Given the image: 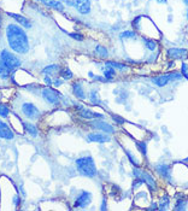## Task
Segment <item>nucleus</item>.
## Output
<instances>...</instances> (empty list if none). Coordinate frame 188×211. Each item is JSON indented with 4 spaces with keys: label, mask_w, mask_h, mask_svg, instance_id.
<instances>
[{
    "label": "nucleus",
    "mask_w": 188,
    "mask_h": 211,
    "mask_svg": "<svg viewBox=\"0 0 188 211\" xmlns=\"http://www.w3.org/2000/svg\"><path fill=\"white\" fill-rule=\"evenodd\" d=\"M6 39L9 42L10 48L21 53L25 54L29 51V41L27 33L17 24H9L6 28Z\"/></svg>",
    "instance_id": "f257e3e1"
},
{
    "label": "nucleus",
    "mask_w": 188,
    "mask_h": 211,
    "mask_svg": "<svg viewBox=\"0 0 188 211\" xmlns=\"http://www.w3.org/2000/svg\"><path fill=\"white\" fill-rule=\"evenodd\" d=\"M75 163H76V168L81 175L87 176V177H94L97 175V167H95L94 159L90 156L79 158Z\"/></svg>",
    "instance_id": "f03ea898"
},
{
    "label": "nucleus",
    "mask_w": 188,
    "mask_h": 211,
    "mask_svg": "<svg viewBox=\"0 0 188 211\" xmlns=\"http://www.w3.org/2000/svg\"><path fill=\"white\" fill-rule=\"evenodd\" d=\"M0 58L4 62V64L10 69V70H15L17 68H20L21 65V60L13 54L11 53L10 51L7 50H2L0 53Z\"/></svg>",
    "instance_id": "7ed1b4c3"
},
{
    "label": "nucleus",
    "mask_w": 188,
    "mask_h": 211,
    "mask_svg": "<svg viewBox=\"0 0 188 211\" xmlns=\"http://www.w3.org/2000/svg\"><path fill=\"white\" fill-rule=\"evenodd\" d=\"M181 77H182V75H181V74H177V72H171V74H167V75H159V76H156V77H153V79H152V81H153L157 86H159V87H164L169 81L178 80V79H181Z\"/></svg>",
    "instance_id": "20e7f679"
},
{
    "label": "nucleus",
    "mask_w": 188,
    "mask_h": 211,
    "mask_svg": "<svg viewBox=\"0 0 188 211\" xmlns=\"http://www.w3.org/2000/svg\"><path fill=\"white\" fill-rule=\"evenodd\" d=\"M22 112L27 118H30V120H36L40 116L39 109L31 103H24L22 105Z\"/></svg>",
    "instance_id": "39448f33"
},
{
    "label": "nucleus",
    "mask_w": 188,
    "mask_h": 211,
    "mask_svg": "<svg viewBox=\"0 0 188 211\" xmlns=\"http://www.w3.org/2000/svg\"><path fill=\"white\" fill-rule=\"evenodd\" d=\"M41 94L44 97V99L50 103L52 105H58L59 104V94L52 88H44L41 90Z\"/></svg>",
    "instance_id": "423d86ee"
},
{
    "label": "nucleus",
    "mask_w": 188,
    "mask_h": 211,
    "mask_svg": "<svg viewBox=\"0 0 188 211\" xmlns=\"http://www.w3.org/2000/svg\"><path fill=\"white\" fill-rule=\"evenodd\" d=\"M77 106V110H79V115L82 117V118H86V120H97V118H104L105 116L101 115V113H98V112H94V111L89 110V109H86L81 105H76Z\"/></svg>",
    "instance_id": "0eeeda50"
},
{
    "label": "nucleus",
    "mask_w": 188,
    "mask_h": 211,
    "mask_svg": "<svg viewBox=\"0 0 188 211\" xmlns=\"http://www.w3.org/2000/svg\"><path fill=\"white\" fill-rule=\"evenodd\" d=\"M89 126L92 128H94V129H98V131H104V133H115V128L111 124H109V123H106V122H104V121L101 120H98V118L89 122Z\"/></svg>",
    "instance_id": "6e6552de"
},
{
    "label": "nucleus",
    "mask_w": 188,
    "mask_h": 211,
    "mask_svg": "<svg viewBox=\"0 0 188 211\" xmlns=\"http://www.w3.org/2000/svg\"><path fill=\"white\" fill-rule=\"evenodd\" d=\"M92 201V194L89 192H82L81 195L75 200L74 208H86Z\"/></svg>",
    "instance_id": "1a4fd4ad"
},
{
    "label": "nucleus",
    "mask_w": 188,
    "mask_h": 211,
    "mask_svg": "<svg viewBox=\"0 0 188 211\" xmlns=\"http://www.w3.org/2000/svg\"><path fill=\"white\" fill-rule=\"evenodd\" d=\"M74 6L77 9L81 15H87L90 12V1L89 0H74Z\"/></svg>",
    "instance_id": "9d476101"
},
{
    "label": "nucleus",
    "mask_w": 188,
    "mask_h": 211,
    "mask_svg": "<svg viewBox=\"0 0 188 211\" xmlns=\"http://www.w3.org/2000/svg\"><path fill=\"white\" fill-rule=\"evenodd\" d=\"M0 138L5 139V140H12L15 138L13 131H11V128L7 126V123L2 122L0 120Z\"/></svg>",
    "instance_id": "9b49d317"
},
{
    "label": "nucleus",
    "mask_w": 188,
    "mask_h": 211,
    "mask_svg": "<svg viewBox=\"0 0 188 211\" xmlns=\"http://www.w3.org/2000/svg\"><path fill=\"white\" fill-rule=\"evenodd\" d=\"M88 140L93 141V142L104 144V142H109L111 140V138L109 135H106L105 133H90V134H88Z\"/></svg>",
    "instance_id": "f8f14e48"
},
{
    "label": "nucleus",
    "mask_w": 188,
    "mask_h": 211,
    "mask_svg": "<svg viewBox=\"0 0 188 211\" xmlns=\"http://www.w3.org/2000/svg\"><path fill=\"white\" fill-rule=\"evenodd\" d=\"M186 54H187V51L185 50V48H169L168 50L169 58H172V59L185 58Z\"/></svg>",
    "instance_id": "ddd939ff"
},
{
    "label": "nucleus",
    "mask_w": 188,
    "mask_h": 211,
    "mask_svg": "<svg viewBox=\"0 0 188 211\" xmlns=\"http://www.w3.org/2000/svg\"><path fill=\"white\" fill-rule=\"evenodd\" d=\"M7 16H10V17H12V18H15V20L17 21L20 24H22L24 28H27V29L31 28V22H30L28 18H25V17H23V16L18 15V13H11V12H7Z\"/></svg>",
    "instance_id": "4468645a"
},
{
    "label": "nucleus",
    "mask_w": 188,
    "mask_h": 211,
    "mask_svg": "<svg viewBox=\"0 0 188 211\" xmlns=\"http://www.w3.org/2000/svg\"><path fill=\"white\" fill-rule=\"evenodd\" d=\"M72 92H74V94H75V97L76 98H79L80 100H85L87 97H86V94H85V90L82 88V86L80 85L79 82H76V83H74L72 85Z\"/></svg>",
    "instance_id": "2eb2a0df"
},
{
    "label": "nucleus",
    "mask_w": 188,
    "mask_h": 211,
    "mask_svg": "<svg viewBox=\"0 0 188 211\" xmlns=\"http://www.w3.org/2000/svg\"><path fill=\"white\" fill-rule=\"evenodd\" d=\"M138 177H140L141 180L144 181V182H146V183H149L151 187H156V181H154V179L149 175V174H147V172H144V171H141L140 174H139Z\"/></svg>",
    "instance_id": "dca6fc26"
},
{
    "label": "nucleus",
    "mask_w": 188,
    "mask_h": 211,
    "mask_svg": "<svg viewBox=\"0 0 188 211\" xmlns=\"http://www.w3.org/2000/svg\"><path fill=\"white\" fill-rule=\"evenodd\" d=\"M23 126H24V131H27L29 135L34 136V138L39 135V131H38V128H36L35 124H33V123H24Z\"/></svg>",
    "instance_id": "f3484780"
},
{
    "label": "nucleus",
    "mask_w": 188,
    "mask_h": 211,
    "mask_svg": "<svg viewBox=\"0 0 188 211\" xmlns=\"http://www.w3.org/2000/svg\"><path fill=\"white\" fill-rule=\"evenodd\" d=\"M10 69L4 64V62L1 60V58H0V77L1 79H7L9 76H10Z\"/></svg>",
    "instance_id": "a211bd4d"
},
{
    "label": "nucleus",
    "mask_w": 188,
    "mask_h": 211,
    "mask_svg": "<svg viewBox=\"0 0 188 211\" xmlns=\"http://www.w3.org/2000/svg\"><path fill=\"white\" fill-rule=\"evenodd\" d=\"M46 6H48L51 9H53V10H57V11H63L64 10V5L58 1V0H50L48 2H47V5Z\"/></svg>",
    "instance_id": "6ab92c4d"
},
{
    "label": "nucleus",
    "mask_w": 188,
    "mask_h": 211,
    "mask_svg": "<svg viewBox=\"0 0 188 211\" xmlns=\"http://www.w3.org/2000/svg\"><path fill=\"white\" fill-rule=\"evenodd\" d=\"M104 75H105L106 80L113 79V77H115V70H113V68L110 67V65H106V68L104 69Z\"/></svg>",
    "instance_id": "aec40b11"
},
{
    "label": "nucleus",
    "mask_w": 188,
    "mask_h": 211,
    "mask_svg": "<svg viewBox=\"0 0 188 211\" xmlns=\"http://www.w3.org/2000/svg\"><path fill=\"white\" fill-rule=\"evenodd\" d=\"M9 113H10L9 106H6V105H4V104H0V117L7 118V117H9Z\"/></svg>",
    "instance_id": "412c9836"
},
{
    "label": "nucleus",
    "mask_w": 188,
    "mask_h": 211,
    "mask_svg": "<svg viewBox=\"0 0 188 211\" xmlns=\"http://www.w3.org/2000/svg\"><path fill=\"white\" fill-rule=\"evenodd\" d=\"M169 169H170V168H169L168 165H164V164H160V165L157 167V171H158L160 175H163L164 177H167V176H168Z\"/></svg>",
    "instance_id": "4be33fe9"
},
{
    "label": "nucleus",
    "mask_w": 188,
    "mask_h": 211,
    "mask_svg": "<svg viewBox=\"0 0 188 211\" xmlns=\"http://www.w3.org/2000/svg\"><path fill=\"white\" fill-rule=\"evenodd\" d=\"M95 53H97V54H99L101 58H106V57L109 56L108 50H106L105 47H103V46H97V48H95Z\"/></svg>",
    "instance_id": "5701e85b"
},
{
    "label": "nucleus",
    "mask_w": 188,
    "mask_h": 211,
    "mask_svg": "<svg viewBox=\"0 0 188 211\" xmlns=\"http://www.w3.org/2000/svg\"><path fill=\"white\" fill-rule=\"evenodd\" d=\"M145 44H146V46L149 51H154L157 48V42L153 39H145Z\"/></svg>",
    "instance_id": "b1692460"
},
{
    "label": "nucleus",
    "mask_w": 188,
    "mask_h": 211,
    "mask_svg": "<svg viewBox=\"0 0 188 211\" xmlns=\"http://www.w3.org/2000/svg\"><path fill=\"white\" fill-rule=\"evenodd\" d=\"M60 76H62L63 79H65V80H70V79L72 77V72H71L68 68H64V69H62V71H60Z\"/></svg>",
    "instance_id": "393cba45"
},
{
    "label": "nucleus",
    "mask_w": 188,
    "mask_h": 211,
    "mask_svg": "<svg viewBox=\"0 0 188 211\" xmlns=\"http://www.w3.org/2000/svg\"><path fill=\"white\" fill-rule=\"evenodd\" d=\"M135 35H136L135 31H133V30H127V31L121 33V34H119V38H121V39H127V38H134Z\"/></svg>",
    "instance_id": "a878e982"
},
{
    "label": "nucleus",
    "mask_w": 188,
    "mask_h": 211,
    "mask_svg": "<svg viewBox=\"0 0 188 211\" xmlns=\"http://www.w3.org/2000/svg\"><path fill=\"white\" fill-rule=\"evenodd\" d=\"M57 70H58V65H48V67H46V68L42 70V74L48 75V74H52V72H54V71Z\"/></svg>",
    "instance_id": "bb28decb"
},
{
    "label": "nucleus",
    "mask_w": 188,
    "mask_h": 211,
    "mask_svg": "<svg viewBox=\"0 0 188 211\" xmlns=\"http://www.w3.org/2000/svg\"><path fill=\"white\" fill-rule=\"evenodd\" d=\"M106 65H110V67H112V68H117L119 70H124L127 67L126 65H123V64H119V63H116V62H108L106 63Z\"/></svg>",
    "instance_id": "cd10ccee"
},
{
    "label": "nucleus",
    "mask_w": 188,
    "mask_h": 211,
    "mask_svg": "<svg viewBox=\"0 0 188 211\" xmlns=\"http://www.w3.org/2000/svg\"><path fill=\"white\" fill-rule=\"evenodd\" d=\"M168 206H169V198L168 197H164V198H163V201H160L159 209H160V210H167Z\"/></svg>",
    "instance_id": "c85d7f7f"
},
{
    "label": "nucleus",
    "mask_w": 188,
    "mask_h": 211,
    "mask_svg": "<svg viewBox=\"0 0 188 211\" xmlns=\"http://www.w3.org/2000/svg\"><path fill=\"white\" fill-rule=\"evenodd\" d=\"M70 36H71V38H74L75 40H77V41H82V40H83V35H82V34H77V33H71V34H70Z\"/></svg>",
    "instance_id": "c756f323"
},
{
    "label": "nucleus",
    "mask_w": 188,
    "mask_h": 211,
    "mask_svg": "<svg viewBox=\"0 0 188 211\" xmlns=\"http://www.w3.org/2000/svg\"><path fill=\"white\" fill-rule=\"evenodd\" d=\"M139 147H140V151L142 152V154L146 156V144L145 142H139Z\"/></svg>",
    "instance_id": "7c9ffc66"
},
{
    "label": "nucleus",
    "mask_w": 188,
    "mask_h": 211,
    "mask_svg": "<svg viewBox=\"0 0 188 211\" xmlns=\"http://www.w3.org/2000/svg\"><path fill=\"white\" fill-rule=\"evenodd\" d=\"M177 206L175 208V210H185V201H177Z\"/></svg>",
    "instance_id": "2f4dec72"
},
{
    "label": "nucleus",
    "mask_w": 188,
    "mask_h": 211,
    "mask_svg": "<svg viewBox=\"0 0 188 211\" xmlns=\"http://www.w3.org/2000/svg\"><path fill=\"white\" fill-rule=\"evenodd\" d=\"M182 72H183V75L188 79V67L185 64V63L182 64Z\"/></svg>",
    "instance_id": "473e14b6"
},
{
    "label": "nucleus",
    "mask_w": 188,
    "mask_h": 211,
    "mask_svg": "<svg viewBox=\"0 0 188 211\" xmlns=\"http://www.w3.org/2000/svg\"><path fill=\"white\" fill-rule=\"evenodd\" d=\"M45 82H46L48 86H50L51 83H52V82H51V80H50V76H48V75H46V76H45Z\"/></svg>",
    "instance_id": "72a5a7b5"
},
{
    "label": "nucleus",
    "mask_w": 188,
    "mask_h": 211,
    "mask_svg": "<svg viewBox=\"0 0 188 211\" xmlns=\"http://www.w3.org/2000/svg\"><path fill=\"white\" fill-rule=\"evenodd\" d=\"M53 83H54V85H56V86H59V85H62V81L57 80V81H54V82H53Z\"/></svg>",
    "instance_id": "f704fd0d"
},
{
    "label": "nucleus",
    "mask_w": 188,
    "mask_h": 211,
    "mask_svg": "<svg viewBox=\"0 0 188 211\" xmlns=\"http://www.w3.org/2000/svg\"><path fill=\"white\" fill-rule=\"evenodd\" d=\"M40 1H41L42 4H45V5H47V2H48L50 0H40Z\"/></svg>",
    "instance_id": "c9c22d12"
},
{
    "label": "nucleus",
    "mask_w": 188,
    "mask_h": 211,
    "mask_svg": "<svg viewBox=\"0 0 188 211\" xmlns=\"http://www.w3.org/2000/svg\"><path fill=\"white\" fill-rule=\"evenodd\" d=\"M158 2H163V4H167L168 2V0H157Z\"/></svg>",
    "instance_id": "e433bc0d"
},
{
    "label": "nucleus",
    "mask_w": 188,
    "mask_h": 211,
    "mask_svg": "<svg viewBox=\"0 0 188 211\" xmlns=\"http://www.w3.org/2000/svg\"><path fill=\"white\" fill-rule=\"evenodd\" d=\"M1 23H2V18H1V16H0V27H1Z\"/></svg>",
    "instance_id": "4c0bfd02"
},
{
    "label": "nucleus",
    "mask_w": 188,
    "mask_h": 211,
    "mask_svg": "<svg viewBox=\"0 0 188 211\" xmlns=\"http://www.w3.org/2000/svg\"><path fill=\"white\" fill-rule=\"evenodd\" d=\"M183 1H185V4H187L188 5V0H183Z\"/></svg>",
    "instance_id": "58836bf2"
},
{
    "label": "nucleus",
    "mask_w": 188,
    "mask_h": 211,
    "mask_svg": "<svg viewBox=\"0 0 188 211\" xmlns=\"http://www.w3.org/2000/svg\"><path fill=\"white\" fill-rule=\"evenodd\" d=\"M187 18H188V12H187Z\"/></svg>",
    "instance_id": "ea45409f"
}]
</instances>
